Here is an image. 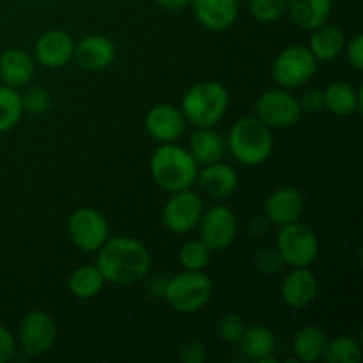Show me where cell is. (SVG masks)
<instances>
[{
	"instance_id": "1",
	"label": "cell",
	"mask_w": 363,
	"mask_h": 363,
	"mask_svg": "<svg viewBox=\"0 0 363 363\" xmlns=\"http://www.w3.org/2000/svg\"><path fill=\"white\" fill-rule=\"evenodd\" d=\"M96 254V266L108 284L131 286L144 280L151 272V252L135 238H108Z\"/></svg>"
},
{
	"instance_id": "2",
	"label": "cell",
	"mask_w": 363,
	"mask_h": 363,
	"mask_svg": "<svg viewBox=\"0 0 363 363\" xmlns=\"http://www.w3.org/2000/svg\"><path fill=\"white\" fill-rule=\"evenodd\" d=\"M149 169L155 183L162 190L174 194L194 186L197 181L199 163L188 149L181 147L176 142H170V144H162L152 152Z\"/></svg>"
},
{
	"instance_id": "3",
	"label": "cell",
	"mask_w": 363,
	"mask_h": 363,
	"mask_svg": "<svg viewBox=\"0 0 363 363\" xmlns=\"http://www.w3.org/2000/svg\"><path fill=\"white\" fill-rule=\"evenodd\" d=\"M233 158L241 165L259 167L268 162L275 147L272 128L266 126L257 117H241L230 128L225 142Z\"/></svg>"
},
{
	"instance_id": "4",
	"label": "cell",
	"mask_w": 363,
	"mask_h": 363,
	"mask_svg": "<svg viewBox=\"0 0 363 363\" xmlns=\"http://www.w3.org/2000/svg\"><path fill=\"white\" fill-rule=\"evenodd\" d=\"M229 108V92L220 82L204 80L191 85L183 96L181 112L195 128H215Z\"/></svg>"
},
{
	"instance_id": "5",
	"label": "cell",
	"mask_w": 363,
	"mask_h": 363,
	"mask_svg": "<svg viewBox=\"0 0 363 363\" xmlns=\"http://www.w3.org/2000/svg\"><path fill=\"white\" fill-rule=\"evenodd\" d=\"M211 279L204 272H184L170 277L163 287V298L179 314H195L202 311L213 298Z\"/></svg>"
},
{
	"instance_id": "6",
	"label": "cell",
	"mask_w": 363,
	"mask_h": 363,
	"mask_svg": "<svg viewBox=\"0 0 363 363\" xmlns=\"http://www.w3.org/2000/svg\"><path fill=\"white\" fill-rule=\"evenodd\" d=\"M318 64L308 46H287L273 60L272 77L279 87L291 91L308 84L318 73Z\"/></svg>"
},
{
	"instance_id": "7",
	"label": "cell",
	"mask_w": 363,
	"mask_h": 363,
	"mask_svg": "<svg viewBox=\"0 0 363 363\" xmlns=\"http://www.w3.org/2000/svg\"><path fill=\"white\" fill-rule=\"evenodd\" d=\"M277 250L291 268H307L318 259L319 240L311 227L298 220L279 227Z\"/></svg>"
},
{
	"instance_id": "8",
	"label": "cell",
	"mask_w": 363,
	"mask_h": 363,
	"mask_svg": "<svg viewBox=\"0 0 363 363\" xmlns=\"http://www.w3.org/2000/svg\"><path fill=\"white\" fill-rule=\"evenodd\" d=\"M301 113L303 110L296 96L282 87L262 92L255 101V117L272 130L293 126L301 119Z\"/></svg>"
},
{
	"instance_id": "9",
	"label": "cell",
	"mask_w": 363,
	"mask_h": 363,
	"mask_svg": "<svg viewBox=\"0 0 363 363\" xmlns=\"http://www.w3.org/2000/svg\"><path fill=\"white\" fill-rule=\"evenodd\" d=\"M67 234L77 248L94 254L110 238L105 215L94 208H78L67 222Z\"/></svg>"
},
{
	"instance_id": "10",
	"label": "cell",
	"mask_w": 363,
	"mask_h": 363,
	"mask_svg": "<svg viewBox=\"0 0 363 363\" xmlns=\"http://www.w3.org/2000/svg\"><path fill=\"white\" fill-rule=\"evenodd\" d=\"M199 240L211 252H223L238 236L236 215L227 206H213L199 220Z\"/></svg>"
},
{
	"instance_id": "11",
	"label": "cell",
	"mask_w": 363,
	"mask_h": 363,
	"mask_svg": "<svg viewBox=\"0 0 363 363\" xmlns=\"http://www.w3.org/2000/svg\"><path fill=\"white\" fill-rule=\"evenodd\" d=\"M202 213H204V202L201 195L195 194L191 188H186L170 195L163 208L162 220L170 233L188 234L197 229Z\"/></svg>"
},
{
	"instance_id": "12",
	"label": "cell",
	"mask_w": 363,
	"mask_h": 363,
	"mask_svg": "<svg viewBox=\"0 0 363 363\" xmlns=\"http://www.w3.org/2000/svg\"><path fill=\"white\" fill-rule=\"evenodd\" d=\"M18 340L28 357L46 354L57 342V325L50 314L32 311L21 319L18 328Z\"/></svg>"
},
{
	"instance_id": "13",
	"label": "cell",
	"mask_w": 363,
	"mask_h": 363,
	"mask_svg": "<svg viewBox=\"0 0 363 363\" xmlns=\"http://www.w3.org/2000/svg\"><path fill=\"white\" fill-rule=\"evenodd\" d=\"M186 119L177 106L169 103L155 105L145 113L144 126L145 131L160 144H170L177 142L186 131Z\"/></svg>"
},
{
	"instance_id": "14",
	"label": "cell",
	"mask_w": 363,
	"mask_h": 363,
	"mask_svg": "<svg viewBox=\"0 0 363 363\" xmlns=\"http://www.w3.org/2000/svg\"><path fill=\"white\" fill-rule=\"evenodd\" d=\"M305 211V199L300 190L282 186L273 190L264 202V215L272 225L284 227L298 222Z\"/></svg>"
},
{
	"instance_id": "15",
	"label": "cell",
	"mask_w": 363,
	"mask_h": 363,
	"mask_svg": "<svg viewBox=\"0 0 363 363\" xmlns=\"http://www.w3.org/2000/svg\"><path fill=\"white\" fill-rule=\"evenodd\" d=\"M73 59L78 66L91 73L106 69L116 60V45L106 35L89 34L74 43Z\"/></svg>"
},
{
	"instance_id": "16",
	"label": "cell",
	"mask_w": 363,
	"mask_h": 363,
	"mask_svg": "<svg viewBox=\"0 0 363 363\" xmlns=\"http://www.w3.org/2000/svg\"><path fill=\"white\" fill-rule=\"evenodd\" d=\"M74 41L64 30H46L35 41L34 57L43 67L60 69L73 60Z\"/></svg>"
},
{
	"instance_id": "17",
	"label": "cell",
	"mask_w": 363,
	"mask_h": 363,
	"mask_svg": "<svg viewBox=\"0 0 363 363\" xmlns=\"http://www.w3.org/2000/svg\"><path fill=\"white\" fill-rule=\"evenodd\" d=\"M195 18L211 32H223L233 27L240 14L238 0H191Z\"/></svg>"
},
{
	"instance_id": "18",
	"label": "cell",
	"mask_w": 363,
	"mask_h": 363,
	"mask_svg": "<svg viewBox=\"0 0 363 363\" xmlns=\"http://www.w3.org/2000/svg\"><path fill=\"white\" fill-rule=\"evenodd\" d=\"M319 282L311 268H293L282 282V300L294 311L307 308L318 298Z\"/></svg>"
},
{
	"instance_id": "19",
	"label": "cell",
	"mask_w": 363,
	"mask_h": 363,
	"mask_svg": "<svg viewBox=\"0 0 363 363\" xmlns=\"http://www.w3.org/2000/svg\"><path fill=\"white\" fill-rule=\"evenodd\" d=\"M195 183L204 194L215 199H225L238 190L240 181H238L236 170L220 160V162L209 163V165H202V169H199Z\"/></svg>"
},
{
	"instance_id": "20",
	"label": "cell",
	"mask_w": 363,
	"mask_h": 363,
	"mask_svg": "<svg viewBox=\"0 0 363 363\" xmlns=\"http://www.w3.org/2000/svg\"><path fill=\"white\" fill-rule=\"evenodd\" d=\"M35 74V62L25 50L9 48L0 55V80L13 89L27 87Z\"/></svg>"
},
{
	"instance_id": "21",
	"label": "cell",
	"mask_w": 363,
	"mask_h": 363,
	"mask_svg": "<svg viewBox=\"0 0 363 363\" xmlns=\"http://www.w3.org/2000/svg\"><path fill=\"white\" fill-rule=\"evenodd\" d=\"M303 30H314L332 16V0H287V13Z\"/></svg>"
},
{
	"instance_id": "22",
	"label": "cell",
	"mask_w": 363,
	"mask_h": 363,
	"mask_svg": "<svg viewBox=\"0 0 363 363\" xmlns=\"http://www.w3.org/2000/svg\"><path fill=\"white\" fill-rule=\"evenodd\" d=\"M240 346L248 360L257 363H269L275 360L273 354L277 350V339L275 333L268 326L254 325L250 328H245Z\"/></svg>"
},
{
	"instance_id": "23",
	"label": "cell",
	"mask_w": 363,
	"mask_h": 363,
	"mask_svg": "<svg viewBox=\"0 0 363 363\" xmlns=\"http://www.w3.org/2000/svg\"><path fill=\"white\" fill-rule=\"evenodd\" d=\"M311 32L312 35L311 43H308V50L318 59V62H328V60L337 59L344 52L346 35L337 25L326 21L321 27L314 28Z\"/></svg>"
},
{
	"instance_id": "24",
	"label": "cell",
	"mask_w": 363,
	"mask_h": 363,
	"mask_svg": "<svg viewBox=\"0 0 363 363\" xmlns=\"http://www.w3.org/2000/svg\"><path fill=\"white\" fill-rule=\"evenodd\" d=\"M225 140L218 131L213 128H197L190 138L188 151L199 165H209V163L220 162L225 155Z\"/></svg>"
},
{
	"instance_id": "25",
	"label": "cell",
	"mask_w": 363,
	"mask_h": 363,
	"mask_svg": "<svg viewBox=\"0 0 363 363\" xmlns=\"http://www.w3.org/2000/svg\"><path fill=\"white\" fill-rule=\"evenodd\" d=\"M325 108L337 117H350L362 106L360 92L346 82H333L323 91Z\"/></svg>"
},
{
	"instance_id": "26",
	"label": "cell",
	"mask_w": 363,
	"mask_h": 363,
	"mask_svg": "<svg viewBox=\"0 0 363 363\" xmlns=\"http://www.w3.org/2000/svg\"><path fill=\"white\" fill-rule=\"evenodd\" d=\"M326 333L319 326H303L293 339V353L298 362L314 363L323 358L326 346Z\"/></svg>"
},
{
	"instance_id": "27",
	"label": "cell",
	"mask_w": 363,
	"mask_h": 363,
	"mask_svg": "<svg viewBox=\"0 0 363 363\" xmlns=\"http://www.w3.org/2000/svg\"><path fill=\"white\" fill-rule=\"evenodd\" d=\"M106 280L96 264H85L74 269L67 280L69 293L78 300H92L105 287Z\"/></svg>"
},
{
	"instance_id": "28",
	"label": "cell",
	"mask_w": 363,
	"mask_h": 363,
	"mask_svg": "<svg viewBox=\"0 0 363 363\" xmlns=\"http://www.w3.org/2000/svg\"><path fill=\"white\" fill-rule=\"evenodd\" d=\"M23 116V105H21V94L18 89L9 85H0V133L11 131Z\"/></svg>"
},
{
	"instance_id": "29",
	"label": "cell",
	"mask_w": 363,
	"mask_h": 363,
	"mask_svg": "<svg viewBox=\"0 0 363 363\" xmlns=\"http://www.w3.org/2000/svg\"><path fill=\"white\" fill-rule=\"evenodd\" d=\"M323 360L328 363H358L362 360L360 342L346 335L326 340Z\"/></svg>"
},
{
	"instance_id": "30",
	"label": "cell",
	"mask_w": 363,
	"mask_h": 363,
	"mask_svg": "<svg viewBox=\"0 0 363 363\" xmlns=\"http://www.w3.org/2000/svg\"><path fill=\"white\" fill-rule=\"evenodd\" d=\"M211 254L213 252L201 240H190L181 247L177 259H179V264L183 266V269L202 272L211 261Z\"/></svg>"
},
{
	"instance_id": "31",
	"label": "cell",
	"mask_w": 363,
	"mask_h": 363,
	"mask_svg": "<svg viewBox=\"0 0 363 363\" xmlns=\"http://www.w3.org/2000/svg\"><path fill=\"white\" fill-rule=\"evenodd\" d=\"M21 105H23V112L30 116H43L52 108V94L48 89L34 85L21 94Z\"/></svg>"
},
{
	"instance_id": "32",
	"label": "cell",
	"mask_w": 363,
	"mask_h": 363,
	"mask_svg": "<svg viewBox=\"0 0 363 363\" xmlns=\"http://www.w3.org/2000/svg\"><path fill=\"white\" fill-rule=\"evenodd\" d=\"M287 13V0H250V14L261 23H272Z\"/></svg>"
},
{
	"instance_id": "33",
	"label": "cell",
	"mask_w": 363,
	"mask_h": 363,
	"mask_svg": "<svg viewBox=\"0 0 363 363\" xmlns=\"http://www.w3.org/2000/svg\"><path fill=\"white\" fill-rule=\"evenodd\" d=\"M245 323L243 319L240 318L234 312H227L216 323V332H218V337L227 344H240L241 337H243L245 332Z\"/></svg>"
},
{
	"instance_id": "34",
	"label": "cell",
	"mask_w": 363,
	"mask_h": 363,
	"mask_svg": "<svg viewBox=\"0 0 363 363\" xmlns=\"http://www.w3.org/2000/svg\"><path fill=\"white\" fill-rule=\"evenodd\" d=\"M254 264L259 272L266 273V275H275V273H279L286 266V262H284L282 255L277 250V247H264L255 252Z\"/></svg>"
},
{
	"instance_id": "35",
	"label": "cell",
	"mask_w": 363,
	"mask_h": 363,
	"mask_svg": "<svg viewBox=\"0 0 363 363\" xmlns=\"http://www.w3.org/2000/svg\"><path fill=\"white\" fill-rule=\"evenodd\" d=\"M179 358L184 363H202L206 360V346L199 339H186L179 346Z\"/></svg>"
},
{
	"instance_id": "36",
	"label": "cell",
	"mask_w": 363,
	"mask_h": 363,
	"mask_svg": "<svg viewBox=\"0 0 363 363\" xmlns=\"http://www.w3.org/2000/svg\"><path fill=\"white\" fill-rule=\"evenodd\" d=\"M298 101H300V106L303 112H318V110L325 108L321 89H307V91L298 98Z\"/></svg>"
},
{
	"instance_id": "37",
	"label": "cell",
	"mask_w": 363,
	"mask_h": 363,
	"mask_svg": "<svg viewBox=\"0 0 363 363\" xmlns=\"http://www.w3.org/2000/svg\"><path fill=\"white\" fill-rule=\"evenodd\" d=\"M344 50H346L347 60H350L351 66L358 71L363 69V35H353V39L344 46Z\"/></svg>"
},
{
	"instance_id": "38",
	"label": "cell",
	"mask_w": 363,
	"mask_h": 363,
	"mask_svg": "<svg viewBox=\"0 0 363 363\" xmlns=\"http://www.w3.org/2000/svg\"><path fill=\"white\" fill-rule=\"evenodd\" d=\"M14 351H16V339L6 326L0 325V363L9 362L14 357Z\"/></svg>"
},
{
	"instance_id": "39",
	"label": "cell",
	"mask_w": 363,
	"mask_h": 363,
	"mask_svg": "<svg viewBox=\"0 0 363 363\" xmlns=\"http://www.w3.org/2000/svg\"><path fill=\"white\" fill-rule=\"evenodd\" d=\"M190 2L191 0H156V4L169 13H179V11L186 9Z\"/></svg>"
}]
</instances>
